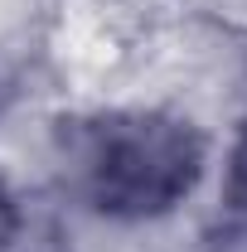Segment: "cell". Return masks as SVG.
<instances>
[{
    "mask_svg": "<svg viewBox=\"0 0 247 252\" xmlns=\"http://www.w3.org/2000/svg\"><path fill=\"white\" fill-rule=\"evenodd\" d=\"M204 136L170 112H107L73 131L83 199L102 219H160L185 204L204 175Z\"/></svg>",
    "mask_w": 247,
    "mask_h": 252,
    "instance_id": "cell-1",
    "label": "cell"
},
{
    "mask_svg": "<svg viewBox=\"0 0 247 252\" xmlns=\"http://www.w3.org/2000/svg\"><path fill=\"white\" fill-rule=\"evenodd\" d=\"M15 238H20V214H15L10 194H5V185H0V252H10Z\"/></svg>",
    "mask_w": 247,
    "mask_h": 252,
    "instance_id": "cell-3",
    "label": "cell"
},
{
    "mask_svg": "<svg viewBox=\"0 0 247 252\" xmlns=\"http://www.w3.org/2000/svg\"><path fill=\"white\" fill-rule=\"evenodd\" d=\"M223 199H228V209H233L238 219H247V126H243V136H238V146H233V160H228Z\"/></svg>",
    "mask_w": 247,
    "mask_h": 252,
    "instance_id": "cell-2",
    "label": "cell"
}]
</instances>
